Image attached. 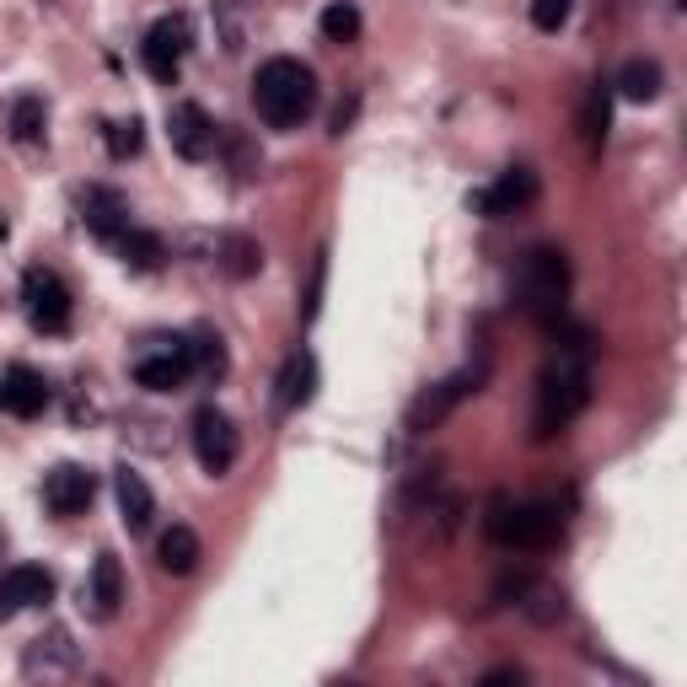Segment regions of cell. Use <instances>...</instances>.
<instances>
[{
	"label": "cell",
	"mask_w": 687,
	"mask_h": 687,
	"mask_svg": "<svg viewBox=\"0 0 687 687\" xmlns=\"http://www.w3.org/2000/svg\"><path fill=\"white\" fill-rule=\"evenodd\" d=\"M591 403V333L585 328H564L554 355L537 371V403H532V436L554 440L580 419V408Z\"/></svg>",
	"instance_id": "6da1fadb"
},
{
	"label": "cell",
	"mask_w": 687,
	"mask_h": 687,
	"mask_svg": "<svg viewBox=\"0 0 687 687\" xmlns=\"http://www.w3.org/2000/svg\"><path fill=\"white\" fill-rule=\"evenodd\" d=\"M252 108L269 129H301L317 114V75L296 55H274L252 75Z\"/></svg>",
	"instance_id": "7a4b0ae2"
},
{
	"label": "cell",
	"mask_w": 687,
	"mask_h": 687,
	"mask_svg": "<svg viewBox=\"0 0 687 687\" xmlns=\"http://www.w3.org/2000/svg\"><path fill=\"white\" fill-rule=\"evenodd\" d=\"M510 291H516V307L532 317V322L559 328V322H564V301H569V258H564V248L521 252Z\"/></svg>",
	"instance_id": "3957f363"
},
{
	"label": "cell",
	"mask_w": 687,
	"mask_h": 687,
	"mask_svg": "<svg viewBox=\"0 0 687 687\" xmlns=\"http://www.w3.org/2000/svg\"><path fill=\"white\" fill-rule=\"evenodd\" d=\"M564 532V510L554 500H495L484 516V537L495 548H548Z\"/></svg>",
	"instance_id": "277c9868"
},
{
	"label": "cell",
	"mask_w": 687,
	"mask_h": 687,
	"mask_svg": "<svg viewBox=\"0 0 687 687\" xmlns=\"http://www.w3.org/2000/svg\"><path fill=\"white\" fill-rule=\"evenodd\" d=\"M188 440H193V457H199V467H204L210 478H226V473L237 467V457H242V430H237L232 414H221L215 403L193 408Z\"/></svg>",
	"instance_id": "5b68a950"
},
{
	"label": "cell",
	"mask_w": 687,
	"mask_h": 687,
	"mask_svg": "<svg viewBox=\"0 0 687 687\" xmlns=\"http://www.w3.org/2000/svg\"><path fill=\"white\" fill-rule=\"evenodd\" d=\"M484 381H489V360H478V366H462L457 376H446L436 387H425L419 398H414V408H408V436H425V430H436L440 419L462 403V398H473V392H484Z\"/></svg>",
	"instance_id": "8992f818"
},
{
	"label": "cell",
	"mask_w": 687,
	"mask_h": 687,
	"mask_svg": "<svg viewBox=\"0 0 687 687\" xmlns=\"http://www.w3.org/2000/svg\"><path fill=\"white\" fill-rule=\"evenodd\" d=\"M188 49H193V22H188L183 11H173V16H156V22L145 27L140 60H145V70H151V81L173 86L178 70H183V60H188Z\"/></svg>",
	"instance_id": "52a82bcc"
},
{
	"label": "cell",
	"mask_w": 687,
	"mask_h": 687,
	"mask_svg": "<svg viewBox=\"0 0 687 687\" xmlns=\"http://www.w3.org/2000/svg\"><path fill=\"white\" fill-rule=\"evenodd\" d=\"M22 307H27V322L38 333H70L75 301H70V291H64V280L55 269H27L22 274Z\"/></svg>",
	"instance_id": "ba28073f"
},
{
	"label": "cell",
	"mask_w": 687,
	"mask_h": 687,
	"mask_svg": "<svg viewBox=\"0 0 687 687\" xmlns=\"http://www.w3.org/2000/svg\"><path fill=\"white\" fill-rule=\"evenodd\" d=\"M92 500H97V473H92V467H81V462H60V467L44 473V505H49V516L75 521V516L92 510Z\"/></svg>",
	"instance_id": "9c48e42d"
},
{
	"label": "cell",
	"mask_w": 687,
	"mask_h": 687,
	"mask_svg": "<svg viewBox=\"0 0 687 687\" xmlns=\"http://www.w3.org/2000/svg\"><path fill=\"white\" fill-rule=\"evenodd\" d=\"M532 199H537V173H532V167H510V173H500L489 188H473V193H467V210L484 215V221H500V215L526 210Z\"/></svg>",
	"instance_id": "30bf717a"
},
{
	"label": "cell",
	"mask_w": 687,
	"mask_h": 687,
	"mask_svg": "<svg viewBox=\"0 0 687 687\" xmlns=\"http://www.w3.org/2000/svg\"><path fill=\"white\" fill-rule=\"evenodd\" d=\"M81 607H86L92 624H114L125 613V564H119V554H97L86 585H81Z\"/></svg>",
	"instance_id": "8fae6325"
},
{
	"label": "cell",
	"mask_w": 687,
	"mask_h": 687,
	"mask_svg": "<svg viewBox=\"0 0 687 687\" xmlns=\"http://www.w3.org/2000/svg\"><path fill=\"white\" fill-rule=\"evenodd\" d=\"M75 210H81V226L92 232V237H103V242H119L129 232V199L119 188L108 183H86L81 188V199H75Z\"/></svg>",
	"instance_id": "7c38bea8"
},
{
	"label": "cell",
	"mask_w": 687,
	"mask_h": 687,
	"mask_svg": "<svg viewBox=\"0 0 687 687\" xmlns=\"http://www.w3.org/2000/svg\"><path fill=\"white\" fill-rule=\"evenodd\" d=\"M55 602V575L44 564H11L0 575V618H16L27 607H44Z\"/></svg>",
	"instance_id": "4fadbf2b"
},
{
	"label": "cell",
	"mask_w": 687,
	"mask_h": 687,
	"mask_svg": "<svg viewBox=\"0 0 687 687\" xmlns=\"http://www.w3.org/2000/svg\"><path fill=\"white\" fill-rule=\"evenodd\" d=\"M49 381L44 371H33V366H5L0 371V414H11V419H38L44 408H49Z\"/></svg>",
	"instance_id": "5bb4252c"
},
{
	"label": "cell",
	"mask_w": 687,
	"mask_h": 687,
	"mask_svg": "<svg viewBox=\"0 0 687 687\" xmlns=\"http://www.w3.org/2000/svg\"><path fill=\"white\" fill-rule=\"evenodd\" d=\"M167 140H173V151H178L183 162H204V156L215 151L221 129H215V119H210L199 103H178V108L167 114Z\"/></svg>",
	"instance_id": "9a60e30c"
},
{
	"label": "cell",
	"mask_w": 687,
	"mask_h": 687,
	"mask_svg": "<svg viewBox=\"0 0 687 687\" xmlns=\"http://www.w3.org/2000/svg\"><path fill=\"white\" fill-rule=\"evenodd\" d=\"M317 398V355L312 350H291L285 366H280V381H274V403L280 414H301Z\"/></svg>",
	"instance_id": "2e32d148"
},
{
	"label": "cell",
	"mask_w": 687,
	"mask_h": 687,
	"mask_svg": "<svg viewBox=\"0 0 687 687\" xmlns=\"http://www.w3.org/2000/svg\"><path fill=\"white\" fill-rule=\"evenodd\" d=\"M193 366H188V344L183 339H173V350H162V355H140L134 360V381L145 387V392H178Z\"/></svg>",
	"instance_id": "e0dca14e"
},
{
	"label": "cell",
	"mask_w": 687,
	"mask_h": 687,
	"mask_svg": "<svg viewBox=\"0 0 687 687\" xmlns=\"http://www.w3.org/2000/svg\"><path fill=\"white\" fill-rule=\"evenodd\" d=\"M75 666H81V655H75V644H70L64 628H49V633L33 639L27 655H22V672H27V677H70Z\"/></svg>",
	"instance_id": "ac0fdd59"
},
{
	"label": "cell",
	"mask_w": 687,
	"mask_h": 687,
	"mask_svg": "<svg viewBox=\"0 0 687 687\" xmlns=\"http://www.w3.org/2000/svg\"><path fill=\"white\" fill-rule=\"evenodd\" d=\"M114 500H119V521H125L134 537L151 532V521H156V495H151V484H145L134 467H119V473H114Z\"/></svg>",
	"instance_id": "d6986e66"
},
{
	"label": "cell",
	"mask_w": 687,
	"mask_h": 687,
	"mask_svg": "<svg viewBox=\"0 0 687 687\" xmlns=\"http://www.w3.org/2000/svg\"><path fill=\"white\" fill-rule=\"evenodd\" d=\"M607 129H613V81H591V86H585V103H580V140H585L591 151H602Z\"/></svg>",
	"instance_id": "ffe728a7"
},
{
	"label": "cell",
	"mask_w": 687,
	"mask_h": 687,
	"mask_svg": "<svg viewBox=\"0 0 687 687\" xmlns=\"http://www.w3.org/2000/svg\"><path fill=\"white\" fill-rule=\"evenodd\" d=\"M215 269H221L226 280H252V274L263 269V248H258V237H248V232H226L221 248H215Z\"/></svg>",
	"instance_id": "44dd1931"
},
{
	"label": "cell",
	"mask_w": 687,
	"mask_h": 687,
	"mask_svg": "<svg viewBox=\"0 0 687 687\" xmlns=\"http://www.w3.org/2000/svg\"><path fill=\"white\" fill-rule=\"evenodd\" d=\"M199 532L183 526V521H173L167 532H162V543H156V564L167 569V575H193L199 569Z\"/></svg>",
	"instance_id": "7402d4cb"
},
{
	"label": "cell",
	"mask_w": 687,
	"mask_h": 687,
	"mask_svg": "<svg viewBox=\"0 0 687 687\" xmlns=\"http://www.w3.org/2000/svg\"><path fill=\"white\" fill-rule=\"evenodd\" d=\"M661 86H666V70L655 60H628L624 70H618V81H613V92L628 97V103H655Z\"/></svg>",
	"instance_id": "603a6c76"
},
{
	"label": "cell",
	"mask_w": 687,
	"mask_h": 687,
	"mask_svg": "<svg viewBox=\"0 0 687 687\" xmlns=\"http://www.w3.org/2000/svg\"><path fill=\"white\" fill-rule=\"evenodd\" d=\"M119 258H125L134 274H156V269L167 263V242H162L156 232H145V226H129L125 237H119Z\"/></svg>",
	"instance_id": "cb8c5ba5"
},
{
	"label": "cell",
	"mask_w": 687,
	"mask_h": 687,
	"mask_svg": "<svg viewBox=\"0 0 687 687\" xmlns=\"http://www.w3.org/2000/svg\"><path fill=\"white\" fill-rule=\"evenodd\" d=\"M183 344H188V366L204 376V381H221V376H226V366H232V360H226V344H221V333L199 328V333H193V339H183Z\"/></svg>",
	"instance_id": "d4e9b609"
},
{
	"label": "cell",
	"mask_w": 687,
	"mask_h": 687,
	"mask_svg": "<svg viewBox=\"0 0 687 687\" xmlns=\"http://www.w3.org/2000/svg\"><path fill=\"white\" fill-rule=\"evenodd\" d=\"M516 602H521V613H526L532 624H543V628L564 618V591L559 585H548V580H526Z\"/></svg>",
	"instance_id": "484cf974"
},
{
	"label": "cell",
	"mask_w": 687,
	"mask_h": 687,
	"mask_svg": "<svg viewBox=\"0 0 687 687\" xmlns=\"http://www.w3.org/2000/svg\"><path fill=\"white\" fill-rule=\"evenodd\" d=\"M317 27H322L328 44H355L366 22H360V5H355V0H333V5H322Z\"/></svg>",
	"instance_id": "4316f807"
},
{
	"label": "cell",
	"mask_w": 687,
	"mask_h": 687,
	"mask_svg": "<svg viewBox=\"0 0 687 687\" xmlns=\"http://www.w3.org/2000/svg\"><path fill=\"white\" fill-rule=\"evenodd\" d=\"M44 125H49L44 97H16V103H11V140H16V145H38V140H44Z\"/></svg>",
	"instance_id": "83f0119b"
},
{
	"label": "cell",
	"mask_w": 687,
	"mask_h": 687,
	"mask_svg": "<svg viewBox=\"0 0 687 687\" xmlns=\"http://www.w3.org/2000/svg\"><path fill=\"white\" fill-rule=\"evenodd\" d=\"M322 291H328V248H317L307 263V285H301V322L307 328L322 317Z\"/></svg>",
	"instance_id": "f1b7e54d"
},
{
	"label": "cell",
	"mask_w": 687,
	"mask_h": 687,
	"mask_svg": "<svg viewBox=\"0 0 687 687\" xmlns=\"http://www.w3.org/2000/svg\"><path fill=\"white\" fill-rule=\"evenodd\" d=\"M140 145H145V134H140V119H134V114H129V119H114V125H108V151H114L119 162L140 156Z\"/></svg>",
	"instance_id": "f546056e"
},
{
	"label": "cell",
	"mask_w": 687,
	"mask_h": 687,
	"mask_svg": "<svg viewBox=\"0 0 687 687\" xmlns=\"http://www.w3.org/2000/svg\"><path fill=\"white\" fill-rule=\"evenodd\" d=\"M569 11H575V0H532V27L537 33H559L569 22Z\"/></svg>",
	"instance_id": "4dcf8cb0"
},
{
	"label": "cell",
	"mask_w": 687,
	"mask_h": 687,
	"mask_svg": "<svg viewBox=\"0 0 687 687\" xmlns=\"http://www.w3.org/2000/svg\"><path fill=\"white\" fill-rule=\"evenodd\" d=\"M521 677H526V672H521V666H500V672H489V677H484V687H500V683H521Z\"/></svg>",
	"instance_id": "1f68e13d"
},
{
	"label": "cell",
	"mask_w": 687,
	"mask_h": 687,
	"mask_svg": "<svg viewBox=\"0 0 687 687\" xmlns=\"http://www.w3.org/2000/svg\"><path fill=\"white\" fill-rule=\"evenodd\" d=\"M350 125H355V103H339V114H333V134H344Z\"/></svg>",
	"instance_id": "d6a6232c"
},
{
	"label": "cell",
	"mask_w": 687,
	"mask_h": 687,
	"mask_svg": "<svg viewBox=\"0 0 687 687\" xmlns=\"http://www.w3.org/2000/svg\"><path fill=\"white\" fill-rule=\"evenodd\" d=\"M5 232H11V226H5V215H0V242H5Z\"/></svg>",
	"instance_id": "836d02e7"
},
{
	"label": "cell",
	"mask_w": 687,
	"mask_h": 687,
	"mask_svg": "<svg viewBox=\"0 0 687 687\" xmlns=\"http://www.w3.org/2000/svg\"><path fill=\"white\" fill-rule=\"evenodd\" d=\"M0 554H5V532H0Z\"/></svg>",
	"instance_id": "e575fe53"
}]
</instances>
